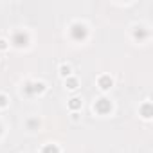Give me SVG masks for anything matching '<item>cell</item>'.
<instances>
[{"label":"cell","mask_w":153,"mask_h":153,"mask_svg":"<svg viewBox=\"0 0 153 153\" xmlns=\"http://www.w3.org/2000/svg\"><path fill=\"white\" fill-rule=\"evenodd\" d=\"M94 108H96V112H97V114H108V112H110V108H112V105H110V101H108V99H99V101L94 105Z\"/></svg>","instance_id":"1"},{"label":"cell","mask_w":153,"mask_h":153,"mask_svg":"<svg viewBox=\"0 0 153 153\" xmlns=\"http://www.w3.org/2000/svg\"><path fill=\"white\" fill-rule=\"evenodd\" d=\"M85 33H87V31H85V25L76 24V25L72 27V36H74V38H78V40H79V38H83V36H85Z\"/></svg>","instance_id":"2"},{"label":"cell","mask_w":153,"mask_h":153,"mask_svg":"<svg viewBox=\"0 0 153 153\" xmlns=\"http://www.w3.org/2000/svg\"><path fill=\"white\" fill-rule=\"evenodd\" d=\"M99 87H101L103 90H108V88L112 87V79H110V76H101V78H99Z\"/></svg>","instance_id":"3"},{"label":"cell","mask_w":153,"mask_h":153,"mask_svg":"<svg viewBox=\"0 0 153 153\" xmlns=\"http://www.w3.org/2000/svg\"><path fill=\"white\" fill-rule=\"evenodd\" d=\"M25 90L29 94H33V92H43V83H31V85H27Z\"/></svg>","instance_id":"4"},{"label":"cell","mask_w":153,"mask_h":153,"mask_svg":"<svg viewBox=\"0 0 153 153\" xmlns=\"http://www.w3.org/2000/svg\"><path fill=\"white\" fill-rule=\"evenodd\" d=\"M140 112H142V117H144V119H149V117H151V103H146V105L140 108Z\"/></svg>","instance_id":"5"},{"label":"cell","mask_w":153,"mask_h":153,"mask_svg":"<svg viewBox=\"0 0 153 153\" xmlns=\"http://www.w3.org/2000/svg\"><path fill=\"white\" fill-rule=\"evenodd\" d=\"M68 108H70V110H78V108H81V99H79V97H74V99H70V103H68Z\"/></svg>","instance_id":"6"},{"label":"cell","mask_w":153,"mask_h":153,"mask_svg":"<svg viewBox=\"0 0 153 153\" xmlns=\"http://www.w3.org/2000/svg\"><path fill=\"white\" fill-rule=\"evenodd\" d=\"M65 85H67V88H70V90H76V88H78V79H76V78H68Z\"/></svg>","instance_id":"7"},{"label":"cell","mask_w":153,"mask_h":153,"mask_svg":"<svg viewBox=\"0 0 153 153\" xmlns=\"http://www.w3.org/2000/svg\"><path fill=\"white\" fill-rule=\"evenodd\" d=\"M43 153H59V151H58V148H56V146H52V144H47V146L43 148Z\"/></svg>","instance_id":"8"},{"label":"cell","mask_w":153,"mask_h":153,"mask_svg":"<svg viewBox=\"0 0 153 153\" xmlns=\"http://www.w3.org/2000/svg\"><path fill=\"white\" fill-rule=\"evenodd\" d=\"M59 72H61V76H65V78H67V76H70V67L68 65H61L59 67Z\"/></svg>","instance_id":"9"},{"label":"cell","mask_w":153,"mask_h":153,"mask_svg":"<svg viewBox=\"0 0 153 153\" xmlns=\"http://www.w3.org/2000/svg\"><path fill=\"white\" fill-rule=\"evenodd\" d=\"M16 45H25V36L18 34V36H16Z\"/></svg>","instance_id":"10"},{"label":"cell","mask_w":153,"mask_h":153,"mask_svg":"<svg viewBox=\"0 0 153 153\" xmlns=\"http://www.w3.org/2000/svg\"><path fill=\"white\" fill-rule=\"evenodd\" d=\"M7 105V97L6 96H2V94H0V108H4Z\"/></svg>","instance_id":"11"},{"label":"cell","mask_w":153,"mask_h":153,"mask_svg":"<svg viewBox=\"0 0 153 153\" xmlns=\"http://www.w3.org/2000/svg\"><path fill=\"white\" fill-rule=\"evenodd\" d=\"M135 36L139 38V36H146V33L144 31H135Z\"/></svg>","instance_id":"12"},{"label":"cell","mask_w":153,"mask_h":153,"mask_svg":"<svg viewBox=\"0 0 153 153\" xmlns=\"http://www.w3.org/2000/svg\"><path fill=\"white\" fill-rule=\"evenodd\" d=\"M0 49H6V42L4 40H0Z\"/></svg>","instance_id":"13"},{"label":"cell","mask_w":153,"mask_h":153,"mask_svg":"<svg viewBox=\"0 0 153 153\" xmlns=\"http://www.w3.org/2000/svg\"><path fill=\"white\" fill-rule=\"evenodd\" d=\"M0 131H2V126H0Z\"/></svg>","instance_id":"14"}]
</instances>
